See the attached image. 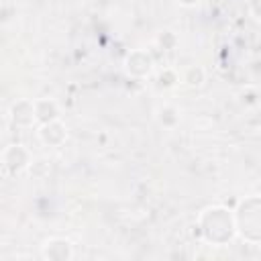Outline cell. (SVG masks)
Returning <instances> with one entry per match:
<instances>
[{
	"label": "cell",
	"mask_w": 261,
	"mask_h": 261,
	"mask_svg": "<svg viewBox=\"0 0 261 261\" xmlns=\"http://www.w3.org/2000/svg\"><path fill=\"white\" fill-rule=\"evenodd\" d=\"M198 226L202 230L204 241L216 247L230 243L232 237L237 234L232 212L226 210L224 206H210L202 210V214L198 216Z\"/></svg>",
	"instance_id": "cell-1"
},
{
	"label": "cell",
	"mask_w": 261,
	"mask_h": 261,
	"mask_svg": "<svg viewBox=\"0 0 261 261\" xmlns=\"http://www.w3.org/2000/svg\"><path fill=\"white\" fill-rule=\"evenodd\" d=\"M261 204H259V196H249L245 198L239 208L234 210L232 214V220H234V230L237 234L247 241L249 245H257L259 239H261Z\"/></svg>",
	"instance_id": "cell-2"
},
{
	"label": "cell",
	"mask_w": 261,
	"mask_h": 261,
	"mask_svg": "<svg viewBox=\"0 0 261 261\" xmlns=\"http://www.w3.org/2000/svg\"><path fill=\"white\" fill-rule=\"evenodd\" d=\"M33 161V155L31 151L20 145V143H12L8 145L4 151H2V165L10 171V173H20V171H27L29 163Z\"/></svg>",
	"instance_id": "cell-3"
},
{
	"label": "cell",
	"mask_w": 261,
	"mask_h": 261,
	"mask_svg": "<svg viewBox=\"0 0 261 261\" xmlns=\"http://www.w3.org/2000/svg\"><path fill=\"white\" fill-rule=\"evenodd\" d=\"M153 57L145 49H135L124 57V71L133 77H147L153 71Z\"/></svg>",
	"instance_id": "cell-4"
},
{
	"label": "cell",
	"mask_w": 261,
	"mask_h": 261,
	"mask_svg": "<svg viewBox=\"0 0 261 261\" xmlns=\"http://www.w3.org/2000/svg\"><path fill=\"white\" fill-rule=\"evenodd\" d=\"M37 137L45 147H61L67 139V126L61 118L51 120V122H43L37 124Z\"/></svg>",
	"instance_id": "cell-5"
},
{
	"label": "cell",
	"mask_w": 261,
	"mask_h": 261,
	"mask_svg": "<svg viewBox=\"0 0 261 261\" xmlns=\"http://www.w3.org/2000/svg\"><path fill=\"white\" fill-rule=\"evenodd\" d=\"M41 257L47 261H69L73 257V245L63 237H51L41 245Z\"/></svg>",
	"instance_id": "cell-6"
},
{
	"label": "cell",
	"mask_w": 261,
	"mask_h": 261,
	"mask_svg": "<svg viewBox=\"0 0 261 261\" xmlns=\"http://www.w3.org/2000/svg\"><path fill=\"white\" fill-rule=\"evenodd\" d=\"M10 120H12V124H16L18 128H33V126L37 124L33 100H16V102L10 106Z\"/></svg>",
	"instance_id": "cell-7"
},
{
	"label": "cell",
	"mask_w": 261,
	"mask_h": 261,
	"mask_svg": "<svg viewBox=\"0 0 261 261\" xmlns=\"http://www.w3.org/2000/svg\"><path fill=\"white\" fill-rule=\"evenodd\" d=\"M33 108H35L37 124L61 118V108H59V104L53 98H37V100H33Z\"/></svg>",
	"instance_id": "cell-8"
},
{
	"label": "cell",
	"mask_w": 261,
	"mask_h": 261,
	"mask_svg": "<svg viewBox=\"0 0 261 261\" xmlns=\"http://www.w3.org/2000/svg\"><path fill=\"white\" fill-rule=\"evenodd\" d=\"M204 82H206V69L202 65H196V63L194 65H188L179 73V84H184L186 88L196 90V88H202Z\"/></svg>",
	"instance_id": "cell-9"
},
{
	"label": "cell",
	"mask_w": 261,
	"mask_h": 261,
	"mask_svg": "<svg viewBox=\"0 0 261 261\" xmlns=\"http://www.w3.org/2000/svg\"><path fill=\"white\" fill-rule=\"evenodd\" d=\"M157 120H159V124L171 128V126H175L179 122V110L175 106H171V104H163V106L157 108Z\"/></svg>",
	"instance_id": "cell-10"
},
{
	"label": "cell",
	"mask_w": 261,
	"mask_h": 261,
	"mask_svg": "<svg viewBox=\"0 0 261 261\" xmlns=\"http://www.w3.org/2000/svg\"><path fill=\"white\" fill-rule=\"evenodd\" d=\"M155 43L159 45V49L171 51V49H175V45H177V37H175V33H171V31H159L157 37H155Z\"/></svg>",
	"instance_id": "cell-11"
},
{
	"label": "cell",
	"mask_w": 261,
	"mask_h": 261,
	"mask_svg": "<svg viewBox=\"0 0 261 261\" xmlns=\"http://www.w3.org/2000/svg\"><path fill=\"white\" fill-rule=\"evenodd\" d=\"M157 84H159L161 88H173V86L179 84V73H177L175 69H171V67H165L163 71H159Z\"/></svg>",
	"instance_id": "cell-12"
},
{
	"label": "cell",
	"mask_w": 261,
	"mask_h": 261,
	"mask_svg": "<svg viewBox=\"0 0 261 261\" xmlns=\"http://www.w3.org/2000/svg\"><path fill=\"white\" fill-rule=\"evenodd\" d=\"M29 173L33 175V177H45L47 173H49V163L45 161V159H33L31 163H29Z\"/></svg>",
	"instance_id": "cell-13"
},
{
	"label": "cell",
	"mask_w": 261,
	"mask_h": 261,
	"mask_svg": "<svg viewBox=\"0 0 261 261\" xmlns=\"http://www.w3.org/2000/svg\"><path fill=\"white\" fill-rule=\"evenodd\" d=\"M249 12L253 16V20H259V0H249Z\"/></svg>",
	"instance_id": "cell-14"
},
{
	"label": "cell",
	"mask_w": 261,
	"mask_h": 261,
	"mask_svg": "<svg viewBox=\"0 0 261 261\" xmlns=\"http://www.w3.org/2000/svg\"><path fill=\"white\" fill-rule=\"evenodd\" d=\"M179 6H184V8H194V6H198L200 4V0H175Z\"/></svg>",
	"instance_id": "cell-15"
}]
</instances>
